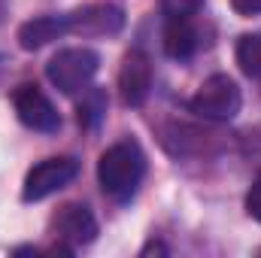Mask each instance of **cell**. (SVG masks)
Listing matches in <instances>:
<instances>
[{
  "mask_svg": "<svg viewBox=\"0 0 261 258\" xmlns=\"http://www.w3.org/2000/svg\"><path fill=\"white\" fill-rule=\"evenodd\" d=\"M231 9L237 15H261V0H231Z\"/></svg>",
  "mask_w": 261,
  "mask_h": 258,
  "instance_id": "cell-15",
  "label": "cell"
},
{
  "mask_svg": "<svg viewBox=\"0 0 261 258\" xmlns=\"http://www.w3.org/2000/svg\"><path fill=\"white\" fill-rule=\"evenodd\" d=\"M246 213H249L255 222H261V173L255 176L252 189H249V194H246Z\"/></svg>",
  "mask_w": 261,
  "mask_h": 258,
  "instance_id": "cell-14",
  "label": "cell"
},
{
  "mask_svg": "<svg viewBox=\"0 0 261 258\" xmlns=\"http://www.w3.org/2000/svg\"><path fill=\"white\" fill-rule=\"evenodd\" d=\"M119 88L122 100L128 107H143L152 91V61L143 49H130L119 70Z\"/></svg>",
  "mask_w": 261,
  "mask_h": 258,
  "instance_id": "cell-7",
  "label": "cell"
},
{
  "mask_svg": "<svg viewBox=\"0 0 261 258\" xmlns=\"http://www.w3.org/2000/svg\"><path fill=\"white\" fill-rule=\"evenodd\" d=\"M143 173H146V155L134 140H122L110 146L97 161L100 189L113 200H130L143 183Z\"/></svg>",
  "mask_w": 261,
  "mask_h": 258,
  "instance_id": "cell-1",
  "label": "cell"
},
{
  "mask_svg": "<svg viewBox=\"0 0 261 258\" xmlns=\"http://www.w3.org/2000/svg\"><path fill=\"white\" fill-rule=\"evenodd\" d=\"M243 107V94L237 88V82L225 73H216L210 79L200 82L195 97L189 100V110L200 119H213V122H231Z\"/></svg>",
  "mask_w": 261,
  "mask_h": 258,
  "instance_id": "cell-3",
  "label": "cell"
},
{
  "mask_svg": "<svg viewBox=\"0 0 261 258\" xmlns=\"http://www.w3.org/2000/svg\"><path fill=\"white\" fill-rule=\"evenodd\" d=\"M64 34H70V15H37L18 28V46L37 52Z\"/></svg>",
  "mask_w": 261,
  "mask_h": 258,
  "instance_id": "cell-9",
  "label": "cell"
},
{
  "mask_svg": "<svg viewBox=\"0 0 261 258\" xmlns=\"http://www.w3.org/2000/svg\"><path fill=\"white\" fill-rule=\"evenodd\" d=\"M52 231H55V237L61 243H67V246H85L97 234V219L82 203H64L52 216Z\"/></svg>",
  "mask_w": 261,
  "mask_h": 258,
  "instance_id": "cell-8",
  "label": "cell"
},
{
  "mask_svg": "<svg viewBox=\"0 0 261 258\" xmlns=\"http://www.w3.org/2000/svg\"><path fill=\"white\" fill-rule=\"evenodd\" d=\"M237 64L246 76L261 79V34H243L237 40Z\"/></svg>",
  "mask_w": 261,
  "mask_h": 258,
  "instance_id": "cell-12",
  "label": "cell"
},
{
  "mask_svg": "<svg viewBox=\"0 0 261 258\" xmlns=\"http://www.w3.org/2000/svg\"><path fill=\"white\" fill-rule=\"evenodd\" d=\"M70 15V34L82 37H113L125 28V9L113 3H88Z\"/></svg>",
  "mask_w": 261,
  "mask_h": 258,
  "instance_id": "cell-6",
  "label": "cell"
},
{
  "mask_svg": "<svg viewBox=\"0 0 261 258\" xmlns=\"http://www.w3.org/2000/svg\"><path fill=\"white\" fill-rule=\"evenodd\" d=\"M203 0H161V12L167 18H192Z\"/></svg>",
  "mask_w": 261,
  "mask_h": 258,
  "instance_id": "cell-13",
  "label": "cell"
},
{
  "mask_svg": "<svg viewBox=\"0 0 261 258\" xmlns=\"http://www.w3.org/2000/svg\"><path fill=\"white\" fill-rule=\"evenodd\" d=\"M197 46H200V40H197V31L192 28V21L189 18H170V24L164 31L167 55L176 58V61H186L197 52Z\"/></svg>",
  "mask_w": 261,
  "mask_h": 258,
  "instance_id": "cell-10",
  "label": "cell"
},
{
  "mask_svg": "<svg viewBox=\"0 0 261 258\" xmlns=\"http://www.w3.org/2000/svg\"><path fill=\"white\" fill-rule=\"evenodd\" d=\"M107 116V94L100 88H85L82 91V100L76 107V119L82 128H97Z\"/></svg>",
  "mask_w": 261,
  "mask_h": 258,
  "instance_id": "cell-11",
  "label": "cell"
},
{
  "mask_svg": "<svg viewBox=\"0 0 261 258\" xmlns=\"http://www.w3.org/2000/svg\"><path fill=\"white\" fill-rule=\"evenodd\" d=\"M152 252H167V249H164L161 243H149V246L143 249V255H152Z\"/></svg>",
  "mask_w": 261,
  "mask_h": 258,
  "instance_id": "cell-16",
  "label": "cell"
},
{
  "mask_svg": "<svg viewBox=\"0 0 261 258\" xmlns=\"http://www.w3.org/2000/svg\"><path fill=\"white\" fill-rule=\"evenodd\" d=\"M76 173H79V161H76V158H67V155L64 158H46V161H40L37 167L28 170L21 197H24L28 203L43 200V197H49V194L61 192L64 186H70V183L76 179Z\"/></svg>",
  "mask_w": 261,
  "mask_h": 258,
  "instance_id": "cell-4",
  "label": "cell"
},
{
  "mask_svg": "<svg viewBox=\"0 0 261 258\" xmlns=\"http://www.w3.org/2000/svg\"><path fill=\"white\" fill-rule=\"evenodd\" d=\"M97 70H100V55L94 49L73 46V49H61L46 64V76H49V82L58 91L76 94V91H85L91 85V79H94Z\"/></svg>",
  "mask_w": 261,
  "mask_h": 258,
  "instance_id": "cell-2",
  "label": "cell"
},
{
  "mask_svg": "<svg viewBox=\"0 0 261 258\" xmlns=\"http://www.w3.org/2000/svg\"><path fill=\"white\" fill-rule=\"evenodd\" d=\"M12 107H15V116L21 119V125L40 131V134H52L61 128V116H58L55 104L37 85H18L12 94Z\"/></svg>",
  "mask_w": 261,
  "mask_h": 258,
  "instance_id": "cell-5",
  "label": "cell"
}]
</instances>
